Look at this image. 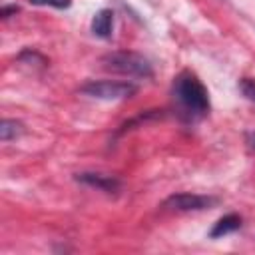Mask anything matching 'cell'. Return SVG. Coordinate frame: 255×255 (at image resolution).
Returning <instances> with one entry per match:
<instances>
[{"label": "cell", "instance_id": "6da1fadb", "mask_svg": "<svg viewBox=\"0 0 255 255\" xmlns=\"http://www.w3.org/2000/svg\"><path fill=\"white\" fill-rule=\"evenodd\" d=\"M173 100L179 114L189 122L201 120L209 112V94L199 78L191 72H181L173 80Z\"/></svg>", "mask_w": 255, "mask_h": 255}, {"label": "cell", "instance_id": "7a4b0ae2", "mask_svg": "<svg viewBox=\"0 0 255 255\" xmlns=\"http://www.w3.org/2000/svg\"><path fill=\"white\" fill-rule=\"evenodd\" d=\"M102 64L106 70L124 74V76H133V78H151L153 68L149 60L137 52L129 50H120V52H110L102 58Z\"/></svg>", "mask_w": 255, "mask_h": 255}, {"label": "cell", "instance_id": "3957f363", "mask_svg": "<svg viewBox=\"0 0 255 255\" xmlns=\"http://www.w3.org/2000/svg\"><path fill=\"white\" fill-rule=\"evenodd\" d=\"M82 94L98 100H126L137 92V86L131 82H114V80H100L88 82L80 88Z\"/></svg>", "mask_w": 255, "mask_h": 255}, {"label": "cell", "instance_id": "277c9868", "mask_svg": "<svg viewBox=\"0 0 255 255\" xmlns=\"http://www.w3.org/2000/svg\"><path fill=\"white\" fill-rule=\"evenodd\" d=\"M217 203V197L211 195H199V193H173L169 195L161 205L169 211H201V209H209Z\"/></svg>", "mask_w": 255, "mask_h": 255}, {"label": "cell", "instance_id": "5b68a950", "mask_svg": "<svg viewBox=\"0 0 255 255\" xmlns=\"http://www.w3.org/2000/svg\"><path fill=\"white\" fill-rule=\"evenodd\" d=\"M76 179L82 181V183H86V185H90V187L102 189V191H106V193H116V191H120V181H118L114 175L84 171V173H78Z\"/></svg>", "mask_w": 255, "mask_h": 255}, {"label": "cell", "instance_id": "8992f818", "mask_svg": "<svg viewBox=\"0 0 255 255\" xmlns=\"http://www.w3.org/2000/svg\"><path fill=\"white\" fill-rule=\"evenodd\" d=\"M112 28H114V12L108 10V8L98 10L94 14V18H92V32H94V36H98V38H110Z\"/></svg>", "mask_w": 255, "mask_h": 255}, {"label": "cell", "instance_id": "52a82bcc", "mask_svg": "<svg viewBox=\"0 0 255 255\" xmlns=\"http://www.w3.org/2000/svg\"><path fill=\"white\" fill-rule=\"evenodd\" d=\"M239 227H241V217H239L237 213H227V215H223L221 219L215 221V225H213L211 231H209V237L217 239V237H223V235H227V233L237 231Z\"/></svg>", "mask_w": 255, "mask_h": 255}, {"label": "cell", "instance_id": "ba28073f", "mask_svg": "<svg viewBox=\"0 0 255 255\" xmlns=\"http://www.w3.org/2000/svg\"><path fill=\"white\" fill-rule=\"evenodd\" d=\"M22 133H24V126L20 122H16V120H2V124H0V139L2 141L16 139Z\"/></svg>", "mask_w": 255, "mask_h": 255}, {"label": "cell", "instance_id": "9c48e42d", "mask_svg": "<svg viewBox=\"0 0 255 255\" xmlns=\"http://www.w3.org/2000/svg\"><path fill=\"white\" fill-rule=\"evenodd\" d=\"M239 88H241V92H243V96H245L247 100L255 102V80L243 78V80H241V84H239Z\"/></svg>", "mask_w": 255, "mask_h": 255}, {"label": "cell", "instance_id": "30bf717a", "mask_svg": "<svg viewBox=\"0 0 255 255\" xmlns=\"http://www.w3.org/2000/svg\"><path fill=\"white\" fill-rule=\"evenodd\" d=\"M32 4L38 6H52V8H68L72 0H30Z\"/></svg>", "mask_w": 255, "mask_h": 255}, {"label": "cell", "instance_id": "8fae6325", "mask_svg": "<svg viewBox=\"0 0 255 255\" xmlns=\"http://www.w3.org/2000/svg\"><path fill=\"white\" fill-rule=\"evenodd\" d=\"M12 12H18V6H4V8H2V16H4V18H8Z\"/></svg>", "mask_w": 255, "mask_h": 255}, {"label": "cell", "instance_id": "7c38bea8", "mask_svg": "<svg viewBox=\"0 0 255 255\" xmlns=\"http://www.w3.org/2000/svg\"><path fill=\"white\" fill-rule=\"evenodd\" d=\"M247 145H249L251 149H255V131H249V133H247Z\"/></svg>", "mask_w": 255, "mask_h": 255}]
</instances>
